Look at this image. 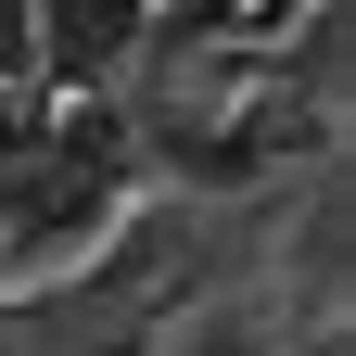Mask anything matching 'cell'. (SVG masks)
<instances>
[{"label":"cell","mask_w":356,"mask_h":356,"mask_svg":"<svg viewBox=\"0 0 356 356\" xmlns=\"http://www.w3.org/2000/svg\"><path fill=\"white\" fill-rule=\"evenodd\" d=\"M64 356H153L140 331H89V343H64Z\"/></svg>","instance_id":"cell-2"},{"label":"cell","mask_w":356,"mask_h":356,"mask_svg":"<svg viewBox=\"0 0 356 356\" xmlns=\"http://www.w3.org/2000/svg\"><path fill=\"white\" fill-rule=\"evenodd\" d=\"M26 26H38V76L51 89H102V76L140 64L153 0H26Z\"/></svg>","instance_id":"cell-1"}]
</instances>
